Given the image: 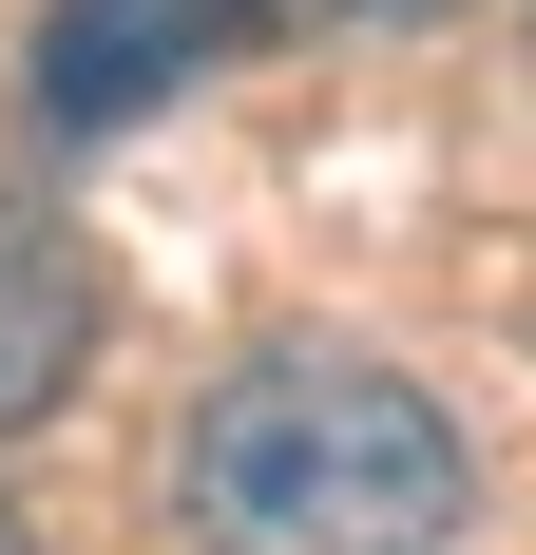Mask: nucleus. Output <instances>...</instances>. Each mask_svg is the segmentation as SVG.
<instances>
[{
	"instance_id": "nucleus-3",
	"label": "nucleus",
	"mask_w": 536,
	"mask_h": 555,
	"mask_svg": "<svg viewBox=\"0 0 536 555\" xmlns=\"http://www.w3.org/2000/svg\"><path fill=\"white\" fill-rule=\"evenodd\" d=\"M77 364H97V269H77V230L0 172V441H20L39 402H77Z\"/></svg>"
},
{
	"instance_id": "nucleus-5",
	"label": "nucleus",
	"mask_w": 536,
	"mask_h": 555,
	"mask_svg": "<svg viewBox=\"0 0 536 555\" xmlns=\"http://www.w3.org/2000/svg\"><path fill=\"white\" fill-rule=\"evenodd\" d=\"M0 555H39V537H20V517H0Z\"/></svg>"
},
{
	"instance_id": "nucleus-1",
	"label": "nucleus",
	"mask_w": 536,
	"mask_h": 555,
	"mask_svg": "<svg viewBox=\"0 0 536 555\" xmlns=\"http://www.w3.org/2000/svg\"><path fill=\"white\" fill-rule=\"evenodd\" d=\"M460 499H480V441L383 345H250L173 422V517L212 555H441Z\"/></svg>"
},
{
	"instance_id": "nucleus-2",
	"label": "nucleus",
	"mask_w": 536,
	"mask_h": 555,
	"mask_svg": "<svg viewBox=\"0 0 536 555\" xmlns=\"http://www.w3.org/2000/svg\"><path fill=\"white\" fill-rule=\"evenodd\" d=\"M250 39V0H58L39 20V115L58 134H115V115H154L173 77H212Z\"/></svg>"
},
{
	"instance_id": "nucleus-4",
	"label": "nucleus",
	"mask_w": 536,
	"mask_h": 555,
	"mask_svg": "<svg viewBox=\"0 0 536 555\" xmlns=\"http://www.w3.org/2000/svg\"><path fill=\"white\" fill-rule=\"evenodd\" d=\"M307 20H441V0H307Z\"/></svg>"
}]
</instances>
